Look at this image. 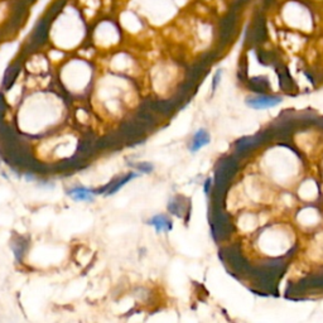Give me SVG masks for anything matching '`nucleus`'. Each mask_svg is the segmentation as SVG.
Masks as SVG:
<instances>
[{
    "label": "nucleus",
    "instance_id": "1a4fd4ad",
    "mask_svg": "<svg viewBox=\"0 0 323 323\" xmlns=\"http://www.w3.org/2000/svg\"><path fill=\"white\" fill-rule=\"evenodd\" d=\"M0 109H1V96H0Z\"/></svg>",
    "mask_w": 323,
    "mask_h": 323
},
{
    "label": "nucleus",
    "instance_id": "7ed1b4c3",
    "mask_svg": "<svg viewBox=\"0 0 323 323\" xmlns=\"http://www.w3.org/2000/svg\"><path fill=\"white\" fill-rule=\"evenodd\" d=\"M148 225L153 226L156 232L161 234V232H168L171 231L172 227H173V223H172L171 219L165 215H156L153 216L152 219L148 221Z\"/></svg>",
    "mask_w": 323,
    "mask_h": 323
},
{
    "label": "nucleus",
    "instance_id": "0eeeda50",
    "mask_svg": "<svg viewBox=\"0 0 323 323\" xmlns=\"http://www.w3.org/2000/svg\"><path fill=\"white\" fill-rule=\"evenodd\" d=\"M133 167L139 172H143V173H150V172L154 169V165L150 164V163H146V162H141V163H137V164H133Z\"/></svg>",
    "mask_w": 323,
    "mask_h": 323
},
{
    "label": "nucleus",
    "instance_id": "6e6552de",
    "mask_svg": "<svg viewBox=\"0 0 323 323\" xmlns=\"http://www.w3.org/2000/svg\"><path fill=\"white\" fill-rule=\"evenodd\" d=\"M221 71H217V73L216 75H215V79H214V86H212V89H216V83H219V80H220V77H221Z\"/></svg>",
    "mask_w": 323,
    "mask_h": 323
},
{
    "label": "nucleus",
    "instance_id": "20e7f679",
    "mask_svg": "<svg viewBox=\"0 0 323 323\" xmlns=\"http://www.w3.org/2000/svg\"><path fill=\"white\" fill-rule=\"evenodd\" d=\"M211 141V137L208 134L207 130L204 129H200L198 131H196L195 135L192 138V141H191V146H189V150L192 153L198 152L200 149H202L203 146L208 145Z\"/></svg>",
    "mask_w": 323,
    "mask_h": 323
},
{
    "label": "nucleus",
    "instance_id": "f03ea898",
    "mask_svg": "<svg viewBox=\"0 0 323 323\" xmlns=\"http://www.w3.org/2000/svg\"><path fill=\"white\" fill-rule=\"evenodd\" d=\"M67 195L72 198L73 201L90 202L94 200L95 196L98 195V193H96L95 189H90L83 186H76L68 189Z\"/></svg>",
    "mask_w": 323,
    "mask_h": 323
},
{
    "label": "nucleus",
    "instance_id": "423d86ee",
    "mask_svg": "<svg viewBox=\"0 0 323 323\" xmlns=\"http://www.w3.org/2000/svg\"><path fill=\"white\" fill-rule=\"evenodd\" d=\"M10 247H12L13 254L16 256V259L18 260V262H20L23 255L25 254V250H27V241L21 238V236H16V240L13 239L12 242H10Z\"/></svg>",
    "mask_w": 323,
    "mask_h": 323
},
{
    "label": "nucleus",
    "instance_id": "f257e3e1",
    "mask_svg": "<svg viewBox=\"0 0 323 323\" xmlns=\"http://www.w3.org/2000/svg\"><path fill=\"white\" fill-rule=\"evenodd\" d=\"M282 102V99L278 96H254L246 99V105L254 110H266L275 107Z\"/></svg>",
    "mask_w": 323,
    "mask_h": 323
},
{
    "label": "nucleus",
    "instance_id": "39448f33",
    "mask_svg": "<svg viewBox=\"0 0 323 323\" xmlns=\"http://www.w3.org/2000/svg\"><path fill=\"white\" fill-rule=\"evenodd\" d=\"M137 177H138V174L135 173V172H130V173H128L126 176H124L122 178L116 180L115 182H111L109 186L105 187L104 189H99V191H96V193L99 195V193H102V191H106V196H111V195H114V193L118 192V191H119L122 186H125L129 181H131L133 178H137Z\"/></svg>",
    "mask_w": 323,
    "mask_h": 323
}]
</instances>
